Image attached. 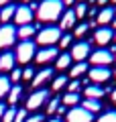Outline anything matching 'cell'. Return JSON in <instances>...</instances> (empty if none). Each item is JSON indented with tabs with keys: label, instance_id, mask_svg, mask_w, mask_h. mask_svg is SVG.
Instances as JSON below:
<instances>
[{
	"label": "cell",
	"instance_id": "1",
	"mask_svg": "<svg viewBox=\"0 0 116 122\" xmlns=\"http://www.w3.org/2000/svg\"><path fill=\"white\" fill-rule=\"evenodd\" d=\"M63 14V2L61 0H43L37 8V18L41 22H55Z\"/></svg>",
	"mask_w": 116,
	"mask_h": 122
},
{
	"label": "cell",
	"instance_id": "2",
	"mask_svg": "<svg viewBox=\"0 0 116 122\" xmlns=\"http://www.w3.org/2000/svg\"><path fill=\"white\" fill-rule=\"evenodd\" d=\"M61 39V29L59 26H45L37 33V43L43 47H53Z\"/></svg>",
	"mask_w": 116,
	"mask_h": 122
},
{
	"label": "cell",
	"instance_id": "3",
	"mask_svg": "<svg viewBox=\"0 0 116 122\" xmlns=\"http://www.w3.org/2000/svg\"><path fill=\"white\" fill-rule=\"evenodd\" d=\"M35 55H37V49H35V43H33V41H21V43L16 45L14 59H16L18 63H29Z\"/></svg>",
	"mask_w": 116,
	"mask_h": 122
},
{
	"label": "cell",
	"instance_id": "4",
	"mask_svg": "<svg viewBox=\"0 0 116 122\" xmlns=\"http://www.w3.org/2000/svg\"><path fill=\"white\" fill-rule=\"evenodd\" d=\"M90 61L94 63V67H108L114 61V55L108 49H98V51L90 53Z\"/></svg>",
	"mask_w": 116,
	"mask_h": 122
},
{
	"label": "cell",
	"instance_id": "5",
	"mask_svg": "<svg viewBox=\"0 0 116 122\" xmlns=\"http://www.w3.org/2000/svg\"><path fill=\"white\" fill-rule=\"evenodd\" d=\"M14 39H16V29L12 25L0 26V49H6L10 45H14Z\"/></svg>",
	"mask_w": 116,
	"mask_h": 122
},
{
	"label": "cell",
	"instance_id": "6",
	"mask_svg": "<svg viewBox=\"0 0 116 122\" xmlns=\"http://www.w3.org/2000/svg\"><path fill=\"white\" fill-rule=\"evenodd\" d=\"M49 100V92L47 90H37L35 94H31L26 98V110H37Z\"/></svg>",
	"mask_w": 116,
	"mask_h": 122
},
{
	"label": "cell",
	"instance_id": "7",
	"mask_svg": "<svg viewBox=\"0 0 116 122\" xmlns=\"http://www.w3.org/2000/svg\"><path fill=\"white\" fill-rule=\"evenodd\" d=\"M65 118H67V122H92L94 120V116H92L88 110H84L82 106L71 108L67 114H65Z\"/></svg>",
	"mask_w": 116,
	"mask_h": 122
},
{
	"label": "cell",
	"instance_id": "8",
	"mask_svg": "<svg viewBox=\"0 0 116 122\" xmlns=\"http://www.w3.org/2000/svg\"><path fill=\"white\" fill-rule=\"evenodd\" d=\"M90 51H92V47H90V43H86V41H82V43H75L71 47V59H75L77 63L79 61H86V57L90 55Z\"/></svg>",
	"mask_w": 116,
	"mask_h": 122
},
{
	"label": "cell",
	"instance_id": "9",
	"mask_svg": "<svg viewBox=\"0 0 116 122\" xmlns=\"http://www.w3.org/2000/svg\"><path fill=\"white\" fill-rule=\"evenodd\" d=\"M33 16H35V12L29 8V6H16V12H14V22H16L18 26L31 25V22H33Z\"/></svg>",
	"mask_w": 116,
	"mask_h": 122
},
{
	"label": "cell",
	"instance_id": "10",
	"mask_svg": "<svg viewBox=\"0 0 116 122\" xmlns=\"http://www.w3.org/2000/svg\"><path fill=\"white\" fill-rule=\"evenodd\" d=\"M112 39H114V33H112L110 26H100V29L94 33V43L102 45V47H104V45H108Z\"/></svg>",
	"mask_w": 116,
	"mask_h": 122
},
{
	"label": "cell",
	"instance_id": "11",
	"mask_svg": "<svg viewBox=\"0 0 116 122\" xmlns=\"http://www.w3.org/2000/svg\"><path fill=\"white\" fill-rule=\"evenodd\" d=\"M112 77V71L108 67H92L90 69V79L94 83H102V81H108Z\"/></svg>",
	"mask_w": 116,
	"mask_h": 122
},
{
	"label": "cell",
	"instance_id": "12",
	"mask_svg": "<svg viewBox=\"0 0 116 122\" xmlns=\"http://www.w3.org/2000/svg\"><path fill=\"white\" fill-rule=\"evenodd\" d=\"M57 55H59V53H57L55 47H43L41 51H37L35 61H37V63H49V61H53Z\"/></svg>",
	"mask_w": 116,
	"mask_h": 122
},
{
	"label": "cell",
	"instance_id": "13",
	"mask_svg": "<svg viewBox=\"0 0 116 122\" xmlns=\"http://www.w3.org/2000/svg\"><path fill=\"white\" fill-rule=\"evenodd\" d=\"M37 30H41V25H22V26H18L16 29V39H22V41H26L29 37H33Z\"/></svg>",
	"mask_w": 116,
	"mask_h": 122
},
{
	"label": "cell",
	"instance_id": "14",
	"mask_svg": "<svg viewBox=\"0 0 116 122\" xmlns=\"http://www.w3.org/2000/svg\"><path fill=\"white\" fill-rule=\"evenodd\" d=\"M114 14H116V8H112V6H106L104 10H100V12H98V16H96V25L106 26L108 22L114 20Z\"/></svg>",
	"mask_w": 116,
	"mask_h": 122
},
{
	"label": "cell",
	"instance_id": "15",
	"mask_svg": "<svg viewBox=\"0 0 116 122\" xmlns=\"http://www.w3.org/2000/svg\"><path fill=\"white\" fill-rule=\"evenodd\" d=\"M51 77H53V69H51V67L37 71V73H35V77H33V87H41L43 83H47Z\"/></svg>",
	"mask_w": 116,
	"mask_h": 122
},
{
	"label": "cell",
	"instance_id": "16",
	"mask_svg": "<svg viewBox=\"0 0 116 122\" xmlns=\"http://www.w3.org/2000/svg\"><path fill=\"white\" fill-rule=\"evenodd\" d=\"M75 20H77L75 12H73V10H65V12L61 14V18H59V29H61V30L71 29V26L75 25Z\"/></svg>",
	"mask_w": 116,
	"mask_h": 122
},
{
	"label": "cell",
	"instance_id": "17",
	"mask_svg": "<svg viewBox=\"0 0 116 122\" xmlns=\"http://www.w3.org/2000/svg\"><path fill=\"white\" fill-rule=\"evenodd\" d=\"M14 53H10V51H6V53H2L0 55V71H12V67H14Z\"/></svg>",
	"mask_w": 116,
	"mask_h": 122
},
{
	"label": "cell",
	"instance_id": "18",
	"mask_svg": "<svg viewBox=\"0 0 116 122\" xmlns=\"http://www.w3.org/2000/svg\"><path fill=\"white\" fill-rule=\"evenodd\" d=\"M106 94V87H102L100 83H90L86 87V98H94V100H100V98Z\"/></svg>",
	"mask_w": 116,
	"mask_h": 122
},
{
	"label": "cell",
	"instance_id": "19",
	"mask_svg": "<svg viewBox=\"0 0 116 122\" xmlns=\"http://www.w3.org/2000/svg\"><path fill=\"white\" fill-rule=\"evenodd\" d=\"M82 108H84V110H88L90 114H94V112H100V110H102V104H100V100H94V98H86V100L82 102Z\"/></svg>",
	"mask_w": 116,
	"mask_h": 122
},
{
	"label": "cell",
	"instance_id": "20",
	"mask_svg": "<svg viewBox=\"0 0 116 122\" xmlns=\"http://www.w3.org/2000/svg\"><path fill=\"white\" fill-rule=\"evenodd\" d=\"M14 12H16V6H14V4H6V6H2V10H0V20L4 22V25H8L10 18L14 16Z\"/></svg>",
	"mask_w": 116,
	"mask_h": 122
},
{
	"label": "cell",
	"instance_id": "21",
	"mask_svg": "<svg viewBox=\"0 0 116 122\" xmlns=\"http://www.w3.org/2000/svg\"><path fill=\"white\" fill-rule=\"evenodd\" d=\"M21 94H22V86H16V83H14V86H10L8 94H6V96H8V104L14 106V104L18 102V98H21Z\"/></svg>",
	"mask_w": 116,
	"mask_h": 122
},
{
	"label": "cell",
	"instance_id": "22",
	"mask_svg": "<svg viewBox=\"0 0 116 122\" xmlns=\"http://www.w3.org/2000/svg\"><path fill=\"white\" fill-rule=\"evenodd\" d=\"M55 65H57V69H67V67L71 65V55H69V53H61V55H57Z\"/></svg>",
	"mask_w": 116,
	"mask_h": 122
},
{
	"label": "cell",
	"instance_id": "23",
	"mask_svg": "<svg viewBox=\"0 0 116 122\" xmlns=\"http://www.w3.org/2000/svg\"><path fill=\"white\" fill-rule=\"evenodd\" d=\"M86 71H88V63L86 61H79V63H75V65L71 67V77L77 79L82 73H86Z\"/></svg>",
	"mask_w": 116,
	"mask_h": 122
},
{
	"label": "cell",
	"instance_id": "24",
	"mask_svg": "<svg viewBox=\"0 0 116 122\" xmlns=\"http://www.w3.org/2000/svg\"><path fill=\"white\" fill-rule=\"evenodd\" d=\"M61 102H63V106H71V108H75V104H79V94H65L63 98H61Z\"/></svg>",
	"mask_w": 116,
	"mask_h": 122
},
{
	"label": "cell",
	"instance_id": "25",
	"mask_svg": "<svg viewBox=\"0 0 116 122\" xmlns=\"http://www.w3.org/2000/svg\"><path fill=\"white\" fill-rule=\"evenodd\" d=\"M10 90V79L4 77V75H0V98H4Z\"/></svg>",
	"mask_w": 116,
	"mask_h": 122
},
{
	"label": "cell",
	"instance_id": "26",
	"mask_svg": "<svg viewBox=\"0 0 116 122\" xmlns=\"http://www.w3.org/2000/svg\"><path fill=\"white\" fill-rule=\"evenodd\" d=\"M65 86H67V77H65V75H59V77H55V79H53L51 90H53V92H59L61 87H65Z\"/></svg>",
	"mask_w": 116,
	"mask_h": 122
},
{
	"label": "cell",
	"instance_id": "27",
	"mask_svg": "<svg viewBox=\"0 0 116 122\" xmlns=\"http://www.w3.org/2000/svg\"><path fill=\"white\" fill-rule=\"evenodd\" d=\"M59 106H61V100H59V98H51L49 104H47V114H55Z\"/></svg>",
	"mask_w": 116,
	"mask_h": 122
},
{
	"label": "cell",
	"instance_id": "28",
	"mask_svg": "<svg viewBox=\"0 0 116 122\" xmlns=\"http://www.w3.org/2000/svg\"><path fill=\"white\" fill-rule=\"evenodd\" d=\"M14 116H16V108L10 106V108L4 112V116H2V120H0V122H14Z\"/></svg>",
	"mask_w": 116,
	"mask_h": 122
},
{
	"label": "cell",
	"instance_id": "29",
	"mask_svg": "<svg viewBox=\"0 0 116 122\" xmlns=\"http://www.w3.org/2000/svg\"><path fill=\"white\" fill-rule=\"evenodd\" d=\"M88 29H90L88 22H82V25H77L75 29H73V35H75V37H84V35L88 33Z\"/></svg>",
	"mask_w": 116,
	"mask_h": 122
},
{
	"label": "cell",
	"instance_id": "30",
	"mask_svg": "<svg viewBox=\"0 0 116 122\" xmlns=\"http://www.w3.org/2000/svg\"><path fill=\"white\" fill-rule=\"evenodd\" d=\"M73 12H75V16L77 18H82V16H86V12H88V4H84V2H79V4L73 8Z\"/></svg>",
	"mask_w": 116,
	"mask_h": 122
},
{
	"label": "cell",
	"instance_id": "31",
	"mask_svg": "<svg viewBox=\"0 0 116 122\" xmlns=\"http://www.w3.org/2000/svg\"><path fill=\"white\" fill-rule=\"evenodd\" d=\"M79 87H82V83L77 81V79H73V81H69V83H67L69 94H77V92H79Z\"/></svg>",
	"mask_w": 116,
	"mask_h": 122
},
{
	"label": "cell",
	"instance_id": "32",
	"mask_svg": "<svg viewBox=\"0 0 116 122\" xmlns=\"http://www.w3.org/2000/svg\"><path fill=\"white\" fill-rule=\"evenodd\" d=\"M26 112H29L26 108H22V110H16V116H14V122H25L26 118H29V116H26Z\"/></svg>",
	"mask_w": 116,
	"mask_h": 122
},
{
	"label": "cell",
	"instance_id": "33",
	"mask_svg": "<svg viewBox=\"0 0 116 122\" xmlns=\"http://www.w3.org/2000/svg\"><path fill=\"white\" fill-rule=\"evenodd\" d=\"M98 122H116V112H112V110H110V112H106Z\"/></svg>",
	"mask_w": 116,
	"mask_h": 122
},
{
	"label": "cell",
	"instance_id": "34",
	"mask_svg": "<svg viewBox=\"0 0 116 122\" xmlns=\"http://www.w3.org/2000/svg\"><path fill=\"white\" fill-rule=\"evenodd\" d=\"M35 73H37V71H35L33 67H25V69H22V79H33Z\"/></svg>",
	"mask_w": 116,
	"mask_h": 122
},
{
	"label": "cell",
	"instance_id": "35",
	"mask_svg": "<svg viewBox=\"0 0 116 122\" xmlns=\"http://www.w3.org/2000/svg\"><path fill=\"white\" fill-rule=\"evenodd\" d=\"M69 43H71V35H61V39H59V45H61V47L65 49Z\"/></svg>",
	"mask_w": 116,
	"mask_h": 122
},
{
	"label": "cell",
	"instance_id": "36",
	"mask_svg": "<svg viewBox=\"0 0 116 122\" xmlns=\"http://www.w3.org/2000/svg\"><path fill=\"white\" fill-rule=\"evenodd\" d=\"M10 79H12V81H18V79H22V69H14L12 73H10Z\"/></svg>",
	"mask_w": 116,
	"mask_h": 122
},
{
	"label": "cell",
	"instance_id": "37",
	"mask_svg": "<svg viewBox=\"0 0 116 122\" xmlns=\"http://www.w3.org/2000/svg\"><path fill=\"white\" fill-rule=\"evenodd\" d=\"M25 122H43V116H41V114H35V116H31V118H26Z\"/></svg>",
	"mask_w": 116,
	"mask_h": 122
},
{
	"label": "cell",
	"instance_id": "38",
	"mask_svg": "<svg viewBox=\"0 0 116 122\" xmlns=\"http://www.w3.org/2000/svg\"><path fill=\"white\" fill-rule=\"evenodd\" d=\"M57 114H59V116H63V114H67V106H63V104H61L59 108H57Z\"/></svg>",
	"mask_w": 116,
	"mask_h": 122
},
{
	"label": "cell",
	"instance_id": "39",
	"mask_svg": "<svg viewBox=\"0 0 116 122\" xmlns=\"http://www.w3.org/2000/svg\"><path fill=\"white\" fill-rule=\"evenodd\" d=\"M6 104H2V102H0V120H2V116H4V112H6Z\"/></svg>",
	"mask_w": 116,
	"mask_h": 122
},
{
	"label": "cell",
	"instance_id": "40",
	"mask_svg": "<svg viewBox=\"0 0 116 122\" xmlns=\"http://www.w3.org/2000/svg\"><path fill=\"white\" fill-rule=\"evenodd\" d=\"M61 2H63V6H69V4H73L75 0H61Z\"/></svg>",
	"mask_w": 116,
	"mask_h": 122
},
{
	"label": "cell",
	"instance_id": "41",
	"mask_svg": "<svg viewBox=\"0 0 116 122\" xmlns=\"http://www.w3.org/2000/svg\"><path fill=\"white\" fill-rule=\"evenodd\" d=\"M12 0H0V6H6V4H10Z\"/></svg>",
	"mask_w": 116,
	"mask_h": 122
},
{
	"label": "cell",
	"instance_id": "42",
	"mask_svg": "<svg viewBox=\"0 0 116 122\" xmlns=\"http://www.w3.org/2000/svg\"><path fill=\"white\" fill-rule=\"evenodd\" d=\"M96 2H98L100 6H104V4H108V0H96Z\"/></svg>",
	"mask_w": 116,
	"mask_h": 122
},
{
	"label": "cell",
	"instance_id": "43",
	"mask_svg": "<svg viewBox=\"0 0 116 122\" xmlns=\"http://www.w3.org/2000/svg\"><path fill=\"white\" fill-rule=\"evenodd\" d=\"M112 102L116 104V90H112Z\"/></svg>",
	"mask_w": 116,
	"mask_h": 122
},
{
	"label": "cell",
	"instance_id": "44",
	"mask_svg": "<svg viewBox=\"0 0 116 122\" xmlns=\"http://www.w3.org/2000/svg\"><path fill=\"white\" fill-rule=\"evenodd\" d=\"M112 29H116V18H114V20H112Z\"/></svg>",
	"mask_w": 116,
	"mask_h": 122
},
{
	"label": "cell",
	"instance_id": "45",
	"mask_svg": "<svg viewBox=\"0 0 116 122\" xmlns=\"http://www.w3.org/2000/svg\"><path fill=\"white\" fill-rule=\"evenodd\" d=\"M49 122H61V120H59V118H53V120H49Z\"/></svg>",
	"mask_w": 116,
	"mask_h": 122
},
{
	"label": "cell",
	"instance_id": "46",
	"mask_svg": "<svg viewBox=\"0 0 116 122\" xmlns=\"http://www.w3.org/2000/svg\"><path fill=\"white\" fill-rule=\"evenodd\" d=\"M25 2H35V0H25Z\"/></svg>",
	"mask_w": 116,
	"mask_h": 122
},
{
	"label": "cell",
	"instance_id": "47",
	"mask_svg": "<svg viewBox=\"0 0 116 122\" xmlns=\"http://www.w3.org/2000/svg\"><path fill=\"white\" fill-rule=\"evenodd\" d=\"M114 75H116V69H114Z\"/></svg>",
	"mask_w": 116,
	"mask_h": 122
},
{
	"label": "cell",
	"instance_id": "48",
	"mask_svg": "<svg viewBox=\"0 0 116 122\" xmlns=\"http://www.w3.org/2000/svg\"><path fill=\"white\" fill-rule=\"evenodd\" d=\"M112 2H116V0H112Z\"/></svg>",
	"mask_w": 116,
	"mask_h": 122
},
{
	"label": "cell",
	"instance_id": "49",
	"mask_svg": "<svg viewBox=\"0 0 116 122\" xmlns=\"http://www.w3.org/2000/svg\"><path fill=\"white\" fill-rule=\"evenodd\" d=\"M114 59H116V55H114Z\"/></svg>",
	"mask_w": 116,
	"mask_h": 122
}]
</instances>
